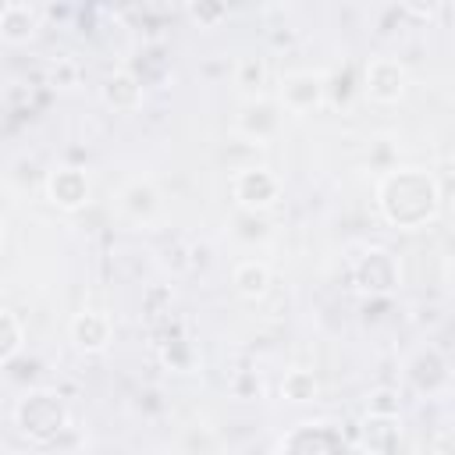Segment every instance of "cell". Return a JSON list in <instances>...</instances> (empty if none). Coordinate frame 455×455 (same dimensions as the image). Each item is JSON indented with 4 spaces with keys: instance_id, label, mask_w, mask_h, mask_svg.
<instances>
[{
    "instance_id": "cell-5",
    "label": "cell",
    "mask_w": 455,
    "mask_h": 455,
    "mask_svg": "<svg viewBox=\"0 0 455 455\" xmlns=\"http://www.w3.org/2000/svg\"><path fill=\"white\" fill-rule=\"evenodd\" d=\"M323 75L316 71H295V75H284L281 78V107L288 114H309L323 103Z\"/></svg>"
},
{
    "instance_id": "cell-19",
    "label": "cell",
    "mask_w": 455,
    "mask_h": 455,
    "mask_svg": "<svg viewBox=\"0 0 455 455\" xmlns=\"http://www.w3.org/2000/svg\"><path fill=\"white\" fill-rule=\"evenodd\" d=\"M50 78H53V85H75L78 68H75L71 60H57V64L50 68Z\"/></svg>"
},
{
    "instance_id": "cell-14",
    "label": "cell",
    "mask_w": 455,
    "mask_h": 455,
    "mask_svg": "<svg viewBox=\"0 0 455 455\" xmlns=\"http://www.w3.org/2000/svg\"><path fill=\"white\" fill-rule=\"evenodd\" d=\"M281 395L288 402H313L320 395V380L309 370H288L281 380Z\"/></svg>"
},
{
    "instance_id": "cell-12",
    "label": "cell",
    "mask_w": 455,
    "mask_h": 455,
    "mask_svg": "<svg viewBox=\"0 0 455 455\" xmlns=\"http://www.w3.org/2000/svg\"><path fill=\"white\" fill-rule=\"evenodd\" d=\"M231 284L242 299H263L267 288H270V267L259 263V259H242L231 274Z\"/></svg>"
},
{
    "instance_id": "cell-8",
    "label": "cell",
    "mask_w": 455,
    "mask_h": 455,
    "mask_svg": "<svg viewBox=\"0 0 455 455\" xmlns=\"http://www.w3.org/2000/svg\"><path fill=\"white\" fill-rule=\"evenodd\" d=\"M142 92H146V89H142V78L132 75V71H114V75L103 82V103H107L110 110H121V114L139 110Z\"/></svg>"
},
{
    "instance_id": "cell-11",
    "label": "cell",
    "mask_w": 455,
    "mask_h": 455,
    "mask_svg": "<svg viewBox=\"0 0 455 455\" xmlns=\"http://www.w3.org/2000/svg\"><path fill=\"white\" fill-rule=\"evenodd\" d=\"M238 124H242V132H245V135H256V142H259V139H267V135H274V132H277V124H281V107H277V103H270V100L245 103V110H242V117H238Z\"/></svg>"
},
{
    "instance_id": "cell-2",
    "label": "cell",
    "mask_w": 455,
    "mask_h": 455,
    "mask_svg": "<svg viewBox=\"0 0 455 455\" xmlns=\"http://www.w3.org/2000/svg\"><path fill=\"white\" fill-rule=\"evenodd\" d=\"M14 416H18V427L32 441H53L64 430V423H68L64 402L57 395H50V391H32L28 398H21Z\"/></svg>"
},
{
    "instance_id": "cell-15",
    "label": "cell",
    "mask_w": 455,
    "mask_h": 455,
    "mask_svg": "<svg viewBox=\"0 0 455 455\" xmlns=\"http://www.w3.org/2000/svg\"><path fill=\"white\" fill-rule=\"evenodd\" d=\"M398 427H402L398 416H377V412H370L363 419V437H366L370 448H384L387 437H398Z\"/></svg>"
},
{
    "instance_id": "cell-3",
    "label": "cell",
    "mask_w": 455,
    "mask_h": 455,
    "mask_svg": "<svg viewBox=\"0 0 455 455\" xmlns=\"http://www.w3.org/2000/svg\"><path fill=\"white\" fill-rule=\"evenodd\" d=\"M231 192L245 210H267L281 196V178L267 167H242L231 178Z\"/></svg>"
},
{
    "instance_id": "cell-16",
    "label": "cell",
    "mask_w": 455,
    "mask_h": 455,
    "mask_svg": "<svg viewBox=\"0 0 455 455\" xmlns=\"http://www.w3.org/2000/svg\"><path fill=\"white\" fill-rule=\"evenodd\" d=\"M21 348V323L7 309H0V363H7Z\"/></svg>"
},
{
    "instance_id": "cell-9",
    "label": "cell",
    "mask_w": 455,
    "mask_h": 455,
    "mask_svg": "<svg viewBox=\"0 0 455 455\" xmlns=\"http://www.w3.org/2000/svg\"><path fill=\"white\" fill-rule=\"evenodd\" d=\"M36 28H39V11L32 4H4V11H0V36H4V43L21 46V43H28L36 36Z\"/></svg>"
},
{
    "instance_id": "cell-17",
    "label": "cell",
    "mask_w": 455,
    "mask_h": 455,
    "mask_svg": "<svg viewBox=\"0 0 455 455\" xmlns=\"http://www.w3.org/2000/svg\"><path fill=\"white\" fill-rule=\"evenodd\" d=\"M185 11H188V18H196L203 28H213L220 18H228V7H224V4H188Z\"/></svg>"
},
{
    "instance_id": "cell-6",
    "label": "cell",
    "mask_w": 455,
    "mask_h": 455,
    "mask_svg": "<svg viewBox=\"0 0 455 455\" xmlns=\"http://www.w3.org/2000/svg\"><path fill=\"white\" fill-rule=\"evenodd\" d=\"M46 196H50V203L60 206V210H78V206H85V199H89V178H85V171H78V167H60V171H53V174L46 178Z\"/></svg>"
},
{
    "instance_id": "cell-1",
    "label": "cell",
    "mask_w": 455,
    "mask_h": 455,
    "mask_svg": "<svg viewBox=\"0 0 455 455\" xmlns=\"http://www.w3.org/2000/svg\"><path fill=\"white\" fill-rule=\"evenodd\" d=\"M377 203L391 224L419 228L423 220H430L437 213V188H434V178L427 171L405 167V171H395L380 181Z\"/></svg>"
},
{
    "instance_id": "cell-10",
    "label": "cell",
    "mask_w": 455,
    "mask_h": 455,
    "mask_svg": "<svg viewBox=\"0 0 455 455\" xmlns=\"http://www.w3.org/2000/svg\"><path fill=\"white\" fill-rule=\"evenodd\" d=\"M355 281L366 291H387L395 284V259L384 249H370L359 263H355Z\"/></svg>"
},
{
    "instance_id": "cell-18",
    "label": "cell",
    "mask_w": 455,
    "mask_h": 455,
    "mask_svg": "<svg viewBox=\"0 0 455 455\" xmlns=\"http://www.w3.org/2000/svg\"><path fill=\"white\" fill-rule=\"evenodd\" d=\"M263 78H267L263 60H242V64H238V85H242V89H259Z\"/></svg>"
},
{
    "instance_id": "cell-21",
    "label": "cell",
    "mask_w": 455,
    "mask_h": 455,
    "mask_svg": "<svg viewBox=\"0 0 455 455\" xmlns=\"http://www.w3.org/2000/svg\"><path fill=\"white\" fill-rule=\"evenodd\" d=\"M0 245H4V224H0Z\"/></svg>"
},
{
    "instance_id": "cell-7",
    "label": "cell",
    "mask_w": 455,
    "mask_h": 455,
    "mask_svg": "<svg viewBox=\"0 0 455 455\" xmlns=\"http://www.w3.org/2000/svg\"><path fill=\"white\" fill-rule=\"evenodd\" d=\"M68 331H71V341H75L82 352H103V348L110 345V334H114L110 316H107V313H96V309H82V313L68 323Z\"/></svg>"
},
{
    "instance_id": "cell-4",
    "label": "cell",
    "mask_w": 455,
    "mask_h": 455,
    "mask_svg": "<svg viewBox=\"0 0 455 455\" xmlns=\"http://www.w3.org/2000/svg\"><path fill=\"white\" fill-rule=\"evenodd\" d=\"M405 85H409V75H405L402 60H395V57H373V60H366V68H363V89H366L370 100L395 103V100H402Z\"/></svg>"
},
{
    "instance_id": "cell-13",
    "label": "cell",
    "mask_w": 455,
    "mask_h": 455,
    "mask_svg": "<svg viewBox=\"0 0 455 455\" xmlns=\"http://www.w3.org/2000/svg\"><path fill=\"white\" fill-rule=\"evenodd\" d=\"M121 206H124L135 220H149V217L156 213L160 199H156V192H153L146 181H132V185L121 192Z\"/></svg>"
},
{
    "instance_id": "cell-20",
    "label": "cell",
    "mask_w": 455,
    "mask_h": 455,
    "mask_svg": "<svg viewBox=\"0 0 455 455\" xmlns=\"http://www.w3.org/2000/svg\"><path fill=\"white\" fill-rule=\"evenodd\" d=\"M448 441H451V430H448V427L437 430V437H434V451H437V455H451V451H448Z\"/></svg>"
}]
</instances>
